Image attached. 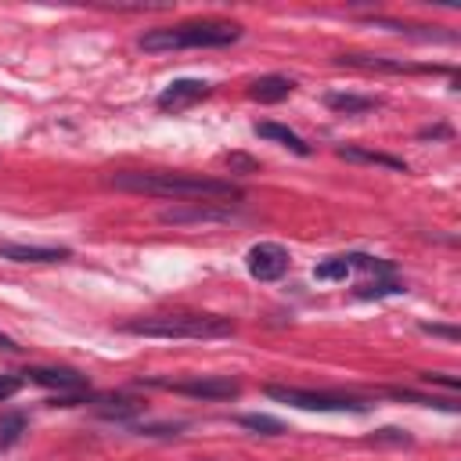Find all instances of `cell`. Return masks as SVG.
<instances>
[{
    "label": "cell",
    "instance_id": "17",
    "mask_svg": "<svg viewBox=\"0 0 461 461\" xmlns=\"http://www.w3.org/2000/svg\"><path fill=\"white\" fill-rule=\"evenodd\" d=\"M241 425H245V429H256V432H263V436H281V432H285V425H281L277 418H267V414H241Z\"/></svg>",
    "mask_w": 461,
    "mask_h": 461
},
{
    "label": "cell",
    "instance_id": "26",
    "mask_svg": "<svg viewBox=\"0 0 461 461\" xmlns=\"http://www.w3.org/2000/svg\"><path fill=\"white\" fill-rule=\"evenodd\" d=\"M0 349H4V353H18V346H14L7 335H0Z\"/></svg>",
    "mask_w": 461,
    "mask_h": 461
},
{
    "label": "cell",
    "instance_id": "2",
    "mask_svg": "<svg viewBox=\"0 0 461 461\" xmlns=\"http://www.w3.org/2000/svg\"><path fill=\"white\" fill-rule=\"evenodd\" d=\"M122 331L144 339H223L234 335V324L212 313H155V317L126 321Z\"/></svg>",
    "mask_w": 461,
    "mask_h": 461
},
{
    "label": "cell",
    "instance_id": "3",
    "mask_svg": "<svg viewBox=\"0 0 461 461\" xmlns=\"http://www.w3.org/2000/svg\"><path fill=\"white\" fill-rule=\"evenodd\" d=\"M241 40V25L234 22H184L162 25L140 36V50H184V47H227Z\"/></svg>",
    "mask_w": 461,
    "mask_h": 461
},
{
    "label": "cell",
    "instance_id": "19",
    "mask_svg": "<svg viewBox=\"0 0 461 461\" xmlns=\"http://www.w3.org/2000/svg\"><path fill=\"white\" fill-rule=\"evenodd\" d=\"M346 259H349V267H364V270H375V274H393V267L375 259V256H346Z\"/></svg>",
    "mask_w": 461,
    "mask_h": 461
},
{
    "label": "cell",
    "instance_id": "25",
    "mask_svg": "<svg viewBox=\"0 0 461 461\" xmlns=\"http://www.w3.org/2000/svg\"><path fill=\"white\" fill-rule=\"evenodd\" d=\"M227 166H238V169H249V173H259V166L245 155H227Z\"/></svg>",
    "mask_w": 461,
    "mask_h": 461
},
{
    "label": "cell",
    "instance_id": "9",
    "mask_svg": "<svg viewBox=\"0 0 461 461\" xmlns=\"http://www.w3.org/2000/svg\"><path fill=\"white\" fill-rule=\"evenodd\" d=\"M0 259L11 263H58L68 259L65 245H18V241H0Z\"/></svg>",
    "mask_w": 461,
    "mask_h": 461
},
{
    "label": "cell",
    "instance_id": "20",
    "mask_svg": "<svg viewBox=\"0 0 461 461\" xmlns=\"http://www.w3.org/2000/svg\"><path fill=\"white\" fill-rule=\"evenodd\" d=\"M18 429H22V418L14 414V418H4L0 421V447H7L14 436H18Z\"/></svg>",
    "mask_w": 461,
    "mask_h": 461
},
{
    "label": "cell",
    "instance_id": "13",
    "mask_svg": "<svg viewBox=\"0 0 461 461\" xmlns=\"http://www.w3.org/2000/svg\"><path fill=\"white\" fill-rule=\"evenodd\" d=\"M256 137L274 140V144H281V148H288L295 155H310V144L299 133H292L288 126H281V122H256Z\"/></svg>",
    "mask_w": 461,
    "mask_h": 461
},
{
    "label": "cell",
    "instance_id": "24",
    "mask_svg": "<svg viewBox=\"0 0 461 461\" xmlns=\"http://www.w3.org/2000/svg\"><path fill=\"white\" fill-rule=\"evenodd\" d=\"M421 331H429V335H443V339H450V342L461 335L457 328H447V324H421Z\"/></svg>",
    "mask_w": 461,
    "mask_h": 461
},
{
    "label": "cell",
    "instance_id": "8",
    "mask_svg": "<svg viewBox=\"0 0 461 461\" xmlns=\"http://www.w3.org/2000/svg\"><path fill=\"white\" fill-rule=\"evenodd\" d=\"M202 97H209V83L205 79H176L158 94V108L162 112H180V108H191Z\"/></svg>",
    "mask_w": 461,
    "mask_h": 461
},
{
    "label": "cell",
    "instance_id": "21",
    "mask_svg": "<svg viewBox=\"0 0 461 461\" xmlns=\"http://www.w3.org/2000/svg\"><path fill=\"white\" fill-rule=\"evenodd\" d=\"M421 382H429V385H443V389H450V393L461 385L457 378H450V375H439V371H429V375H421Z\"/></svg>",
    "mask_w": 461,
    "mask_h": 461
},
{
    "label": "cell",
    "instance_id": "14",
    "mask_svg": "<svg viewBox=\"0 0 461 461\" xmlns=\"http://www.w3.org/2000/svg\"><path fill=\"white\" fill-rule=\"evenodd\" d=\"M288 94H292V79H285V76H263V79H256V83L249 86V97L259 101V104L285 101Z\"/></svg>",
    "mask_w": 461,
    "mask_h": 461
},
{
    "label": "cell",
    "instance_id": "18",
    "mask_svg": "<svg viewBox=\"0 0 461 461\" xmlns=\"http://www.w3.org/2000/svg\"><path fill=\"white\" fill-rule=\"evenodd\" d=\"M396 292H403L396 281H367V285H360V288H357V295H360V299H375V295H396Z\"/></svg>",
    "mask_w": 461,
    "mask_h": 461
},
{
    "label": "cell",
    "instance_id": "4",
    "mask_svg": "<svg viewBox=\"0 0 461 461\" xmlns=\"http://www.w3.org/2000/svg\"><path fill=\"white\" fill-rule=\"evenodd\" d=\"M263 393L270 400L299 407V411H353V414L367 411V403H360L353 396H342V393H313V389H295V385H267Z\"/></svg>",
    "mask_w": 461,
    "mask_h": 461
},
{
    "label": "cell",
    "instance_id": "22",
    "mask_svg": "<svg viewBox=\"0 0 461 461\" xmlns=\"http://www.w3.org/2000/svg\"><path fill=\"white\" fill-rule=\"evenodd\" d=\"M18 385H22V378H18V375H0V403H4V400H11V396L18 393Z\"/></svg>",
    "mask_w": 461,
    "mask_h": 461
},
{
    "label": "cell",
    "instance_id": "15",
    "mask_svg": "<svg viewBox=\"0 0 461 461\" xmlns=\"http://www.w3.org/2000/svg\"><path fill=\"white\" fill-rule=\"evenodd\" d=\"M349 270H353V267H349L346 256H331V259H324V263L313 267V277H317V281H346Z\"/></svg>",
    "mask_w": 461,
    "mask_h": 461
},
{
    "label": "cell",
    "instance_id": "16",
    "mask_svg": "<svg viewBox=\"0 0 461 461\" xmlns=\"http://www.w3.org/2000/svg\"><path fill=\"white\" fill-rule=\"evenodd\" d=\"M97 411H101L104 418H130V414L140 411V403H137V400H122V396H115V400L108 396V400L97 403Z\"/></svg>",
    "mask_w": 461,
    "mask_h": 461
},
{
    "label": "cell",
    "instance_id": "7",
    "mask_svg": "<svg viewBox=\"0 0 461 461\" xmlns=\"http://www.w3.org/2000/svg\"><path fill=\"white\" fill-rule=\"evenodd\" d=\"M288 249L285 245H277V241H259V245H252L249 249V256H245V267H249V274L256 277V281H277L285 270H288Z\"/></svg>",
    "mask_w": 461,
    "mask_h": 461
},
{
    "label": "cell",
    "instance_id": "11",
    "mask_svg": "<svg viewBox=\"0 0 461 461\" xmlns=\"http://www.w3.org/2000/svg\"><path fill=\"white\" fill-rule=\"evenodd\" d=\"M339 158L346 162H360V166H382V169H393V173H407V162L396 158V155H385V151H371V148H339Z\"/></svg>",
    "mask_w": 461,
    "mask_h": 461
},
{
    "label": "cell",
    "instance_id": "1",
    "mask_svg": "<svg viewBox=\"0 0 461 461\" xmlns=\"http://www.w3.org/2000/svg\"><path fill=\"white\" fill-rule=\"evenodd\" d=\"M119 191L130 194H151V198H173V202H238L241 187L220 176L202 173H169V169H126L108 180Z\"/></svg>",
    "mask_w": 461,
    "mask_h": 461
},
{
    "label": "cell",
    "instance_id": "6",
    "mask_svg": "<svg viewBox=\"0 0 461 461\" xmlns=\"http://www.w3.org/2000/svg\"><path fill=\"white\" fill-rule=\"evenodd\" d=\"M158 389L180 393V396H194V400H234L241 393V385L227 375H191V378H148Z\"/></svg>",
    "mask_w": 461,
    "mask_h": 461
},
{
    "label": "cell",
    "instance_id": "12",
    "mask_svg": "<svg viewBox=\"0 0 461 461\" xmlns=\"http://www.w3.org/2000/svg\"><path fill=\"white\" fill-rule=\"evenodd\" d=\"M324 104L331 112H342V115H360V112L378 108V97H371V94H349V90H331V94H324Z\"/></svg>",
    "mask_w": 461,
    "mask_h": 461
},
{
    "label": "cell",
    "instance_id": "5",
    "mask_svg": "<svg viewBox=\"0 0 461 461\" xmlns=\"http://www.w3.org/2000/svg\"><path fill=\"white\" fill-rule=\"evenodd\" d=\"M238 220V209L230 202H173L158 209V223L173 227H198V223H230Z\"/></svg>",
    "mask_w": 461,
    "mask_h": 461
},
{
    "label": "cell",
    "instance_id": "23",
    "mask_svg": "<svg viewBox=\"0 0 461 461\" xmlns=\"http://www.w3.org/2000/svg\"><path fill=\"white\" fill-rule=\"evenodd\" d=\"M375 439L378 443H411V436H403L400 429H382V432H375Z\"/></svg>",
    "mask_w": 461,
    "mask_h": 461
},
{
    "label": "cell",
    "instance_id": "10",
    "mask_svg": "<svg viewBox=\"0 0 461 461\" xmlns=\"http://www.w3.org/2000/svg\"><path fill=\"white\" fill-rule=\"evenodd\" d=\"M36 385H47V389H58V393H83L86 389V378L68 371V367H32L25 371Z\"/></svg>",
    "mask_w": 461,
    "mask_h": 461
}]
</instances>
